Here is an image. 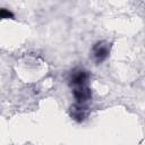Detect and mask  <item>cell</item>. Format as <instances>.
I'll return each instance as SVG.
<instances>
[{
  "label": "cell",
  "instance_id": "obj_1",
  "mask_svg": "<svg viewBox=\"0 0 145 145\" xmlns=\"http://www.w3.org/2000/svg\"><path fill=\"white\" fill-rule=\"evenodd\" d=\"M109 53H110V44H108L104 41H101L93 46V57L97 63L104 61L109 57Z\"/></svg>",
  "mask_w": 145,
  "mask_h": 145
},
{
  "label": "cell",
  "instance_id": "obj_2",
  "mask_svg": "<svg viewBox=\"0 0 145 145\" xmlns=\"http://www.w3.org/2000/svg\"><path fill=\"white\" fill-rule=\"evenodd\" d=\"M74 96L76 100V103L79 104H85L92 96L91 89L87 85H79V86H74Z\"/></svg>",
  "mask_w": 145,
  "mask_h": 145
},
{
  "label": "cell",
  "instance_id": "obj_3",
  "mask_svg": "<svg viewBox=\"0 0 145 145\" xmlns=\"http://www.w3.org/2000/svg\"><path fill=\"white\" fill-rule=\"evenodd\" d=\"M88 72L82 68L75 69L70 75V84L72 86H79V85H87L88 82Z\"/></svg>",
  "mask_w": 145,
  "mask_h": 145
},
{
  "label": "cell",
  "instance_id": "obj_4",
  "mask_svg": "<svg viewBox=\"0 0 145 145\" xmlns=\"http://www.w3.org/2000/svg\"><path fill=\"white\" fill-rule=\"evenodd\" d=\"M86 113H87V108L85 104H79V103H76L72 108H71V117L78 121H82L84 120V118L86 117Z\"/></svg>",
  "mask_w": 145,
  "mask_h": 145
},
{
  "label": "cell",
  "instance_id": "obj_5",
  "mask_svg": "<svg viewBox=\"0 0 145 145\" xmlns=\"http://www.w3.org/2000/svg\"><path fill=\"white\" fill-rule=\"evenodd\" d=\"M0 18L1 19H7V18H14V14L6 9V8H0Z\"/></svg>",
  "mask_w": 145,
  "mask_h": 145
}]
</instances>
